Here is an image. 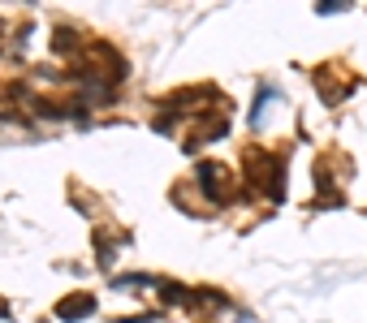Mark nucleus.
I'll return each mask as SVG.
<instances>
[{
	"instance_id": "f257e3e1",
	"label": "nucleus",
	"mask_w": 367,
	"mask_h": 323,
	"mask_svg": "<svg viewBox=\"0 0 367 323\" xmlns=\"http://www.w3.org/2000/svg\"><path fill=\"white\" fill-rule=\"evenodd\" d=\"M247 172H251L259 194L281 203V194H285V160L281 156H268V151H259V147H251L247 151Z\"/></svg>"
},
{
	"instance_id": "f03ea898",
	"label": "nucleus",
	"mask_w": 367,
	"mask_h": 323,
	"mask_svg": "<svg viewBox=\"0 0 367 323\" xmlns=\"http://www.w3.org/2000/svg\"><path fill=\"white\" fill-rule=\"evenodd\" d=\"M194 186H199L208 194V203H216V207H225L233 198V177H229V168L216 164V160H203L194 168Z\"/></svg>"
},
{
	"instance_id": "7ed1b4c3",
	"label": "nucleus",
	"mask_w": 367,
	"mask_h": 323,
	"mask_svg": "<svg viewBox=\"0 0 367 323\" xmlns=\"http://www.w3.org/2000/svg\"><path fill=\"white\" fill-rule=\"evenodd\" d=\"M87 315H95V293H69V297H61L57 302V319H87Z\"/></svg>"
},
{
	"instance_id": "20e7f679",
	"label": "nucleus",
	"mask_w": 367,
	"mask_h": 323,
	"mask_svg": "<svg viewBox=\"0 0 367 323\" xmlns=\"http://www.w3.org/2000/svg\"><path fill=\"white\" fill-rule=\"evenodd\" d=\"M52 52H57V57H73V52H78V39H73V31H69V27H57Z\"/></svg>"
},
{
	"instance_id": "39448f33",
	"label": "nucleus",
	"mask_w": 367,
	"mask_h": 323,
	"mask_svg": "<svg viewBox=\"0 0 367 323\" xmlns=\"http://www.w3.org/2000/svg\"><path fill=\"white\" fill-rule=\"evenodd\" d=\"M0 319H9V306H5V302H0Z\"/></svg>"
}]
</instances>
